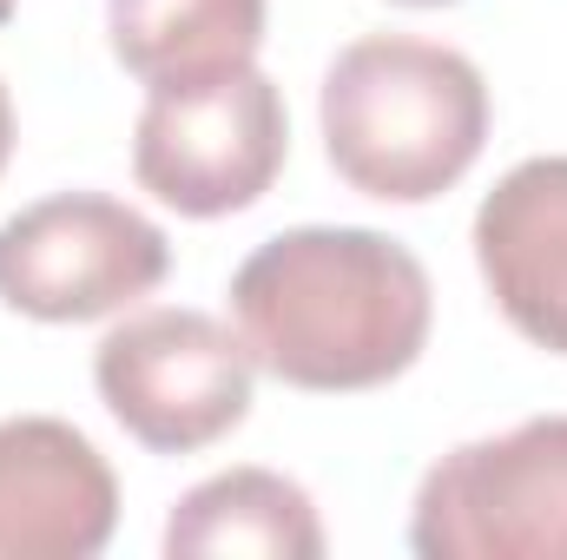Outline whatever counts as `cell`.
<instances>
[{"label": "cell", "instance_id": "2", "mask_svg": "<svg viewBox=\"0 0 567 560\" xmlns=\"http://www.w3.org/2000/svg\"><path fill=\"white\" fill-rule=\"evenodd\" d=\"M337 178L383 205H429L488 145V80L468 53L416 33L350 40L317 93Z\"/></svg>", "mask_w": 567, "mask_h": 560}, {"label": "cell", "instance_id": "13", "mask_svg": "<svg viewBox=\"0 0 567 560\" xmlns=\"http://www.w3.org/2000/svg\"><path fill=\"white\" fill-rule=\"evenodd\" d=\"M7 20H13V0H0V27H7Z\"/></svg>", "mask_w": 567, "mask_h": 560}, {"label": "cell", "instance_id": "9", "mask_svg": "<svg viewBox=\"0 0 567 560\" xmlns=\"http://www.w3.org/2000/svg\"><path fill=\"white\" fill-rule=\"evenodd\" d=\"M323 521L303 481L278 468H225L198 481L172 521H165V554L172 560H323Z\"/></svg>", "mask_w": 567, "mask_h": 560}, {"label": "cell", "instance_id": "3", "mask_svg": "<svg viewBox=\"0 0 567 560\" xmlns=\"http://www.w3.org/2000/svg\"><path fill=\"white\" fill-rule=\"evenodd\" d=\"M93 390L140 448L198 455L251 416L258 356L212 310L158 303V310H133L100 336Z\"/></svg>", "mask_w": 567, "mask_h": 560}, {"label": "cell", "instance_id": "12", "mask_svg": "<svg viewBox=\"0 0 567 560\" xmlns=\"http://www.w3.org/2000/svg\"><path fill=\"white\" fill-rule=\"evenodd\" d=\"M396 7H455V0H396Z\"/></svg>", "mask_w": 567, "mask_h": 560}, {"label": "cell", "instance_id": "1", "mask_svg": "<svg viewBox=\"0 0 567 560\" xmlns=\"http://www.w3.org/2000/svg\"><path fill=\"white\" fill-rule=\"evenodd\" d=\"M231 317L258 370L310 396H350L416 370L435 290L423 258L390 231L297 225L238 265Z\"/></svg>", "mask_w": 567, "mask_h": 560}, {"label": "cell", "instance_id": "4", "mask_svg": "<svg viewBox=\"0 0 567 560\" xmlns=\"http://www.w3.org/2000/svg\"><path fill=\"white\" fill-rule=\"evenodd\" d=\"M290 158L278 80L251 60L238 73L145 93L133 126V178L178 218L251 211Z\"/></svg>", "mask_w": 567, "mask_h": 560}, {"label": "cell", "instance_id": "8", "mask_svg": "<svg viewBox=\"0 0 567 560\" xmlns=\"http://www.w3.org/2000/svg\"><path fill=\"white\" fill-rule=\"evenodd\" d=\"M475 265L508 330L567 356V152L495 178L475 211Z\"/></svg>", "mask_w": 567, "mask_h": 560}, {"label": "cell", "instance_id": "6", "mask_svg": "<svg viewBox=\"0 0 567 560\" xmlns=\"http://www.w3.org/2000/svg\"><path fill=\"white\" fill-rule=\"evenodd\" d=\"M165 271V231L106 191H53L0 225V303L33 323L113 317L152 297Z\"/></svg>", "mask_w": 567, "mask_h": 560}, {"label": "cell", "instance_id": "10", "mask_svg": "<svg viewBox=\"0 0 567 560\" xmlns=\"http://www.w3.org/2000/svg\"><path fill=\"white\" fill-rule=\"evenodd\" d=\"M113 60L145 93L238 73L265 46V0H106Z\"/></svg>", "mask_w": 567, "mask_h": 560}, {"label": "cell", "instance_id": "5", "mask_svg": "<svg viewBox=\"0 0 567 560\" xmlns=\"http://www.w3.org/2000/svg\"><path fill=\"white\" fill-rule=\"evenodd\" d=\"M410 548L423 560H567V416L449 448L416 488Z\"/></svg>", "mask_w": 567, "mask_h": 560}, {"label": "cell", "instance_id": "7", "mask_svg": "<svg viewBox=\"0 0 567 560\" xmlns=\"http://www.w3.org/2000/svg\"><path fill=\"white\" fill-rule=\"evenodd\" d=\"M113 528L120 481L73 422H0V560H93Z\"/></svg>", "mask_w": 567, "mask_h": 560}, {"label": "cell", "instance_id": "11", "mask_svg": "<svg viewBox=\"0 0 567 560\" xmlns=\"http://www.w3.org/2000/svg\"><path fill=\"white\" fill-rule=\"evenodd\" d=\"M7 158H13V100L0 86V172H7Z\"/></svg>", "mask_w": 567, "mask_h": 560}]
</instances>
